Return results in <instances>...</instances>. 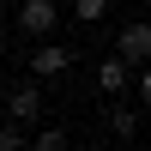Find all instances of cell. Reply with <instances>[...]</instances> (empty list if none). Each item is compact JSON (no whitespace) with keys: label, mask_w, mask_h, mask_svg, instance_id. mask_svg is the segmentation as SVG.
<instances>
[{"label":"cell","mask_w":151,"mask_h":151,"mask_svg":"<svg viewBox=\"0 0 151 151\" xmlns=\"http://www.w3.org/2000/svg\"><path fill=\"white\" fill-rule=\"evenodd\" d=\"M18 24H24L30 36H48V30L60 24V12H55V0H24V12H18Z\"/></svg>","instance_id":"cell-1"},{"label":"cell","mask_w":151,"mask_h":151,"mask_svg":"<svg viewBox=\"0 0 151 151\" xmlns=\"http://www.w3.org/2000/svg\"><path fill=\"white\" fill-rule=\"evenodd\" d=\"M6 115H12V121H24V127H30V121L42 115V91H36V85H18V91L6 97Z\"/></svg>","instance_id":"cell-2"},{"label":"cell","mask_w":151,"mask_h":151,"mask_svg":"<svg viewBox=\"0 0 151 151\" xmlns=\"http://www.w3.org/2000/svg\"><path fill=\"white\" fill-rule=\"evenodd\" d=\"M121 60H151V24H127L121 30Z\"/></svg>","instance_id":"cell-3"},{"label":"cell","mask_w":151,"mask_h":151,"mask_svg":"<svg viewBox=\"0 0 151 151\" xmlns=\"http://www.w3.org/2000/svg\"><path fill=\"white\" fill-rule=\"evenodd\" d=\"M30 73H42V79H55V73H67V48H60V42L36 48V55H30Z\"/></svg>","instance_id":"cell-4"},{"label":"cell","mask_w":151,"mask_h":151,"mask_svg":"<svg viewBox=\"0 0 151 151\" xmlns=\"http://www.w3.org/2000/svg\"><path fill=\"white\" fill-rule=\"evenodd\" d=\"M121 79H127V67H121V55L97 67V91H121Z\"/></svg>","instance_id":"cell-5"},{"label":"cell","mask_w":151,"mask_h":151,"mask_svg":"<svg viewBox=\"0 0 151 151\" xmlns=\"http://www.w3.org/2000/svg\"><path fill=\"white\" fill-rule=\"evenodd\" d=\"M18 145H24V121L6 115V121H0V151H18Z\"/></svg>","instance_id":"cell-6"},{"label":"cell","mask_w":151,"mask_h":151,"mask_svg":"<svg viewBox=\"0 0 151 151\" xmlns=\"http://www.w3.org/2000/svg\"><path fill=\"white\" fill-rule=\"evenodd\" d=\"M73 12L91 24V18H103V12H109V0H73Z\"/></svg>","instance_id":"cell-7"},{"label":"cell","mask_w":151,"mask_h":151,"mask_svg":"<svg viewBox=\"0 0 151 151\" xmlns=\"http://www.w3.org/2000/svg\"><path fill=\"white\" fill-rule=\"evenodd\" d=\"M36 151H67V133H60V127H48L42 139H36Z\"/></svg>","instance_id":"cell-8"},{"label":"cell","mask_w":151,"mask_h":151,"mask_svg":"<svg viewBox=\"0 0 151 151\" xmlns=\"http://www.w3.org/2000/svg\"><path fill=\"white\" fill-rule=\"evenodd\" d=\"M139 91H145V103H151V67H145V79H139Z\"/></svg>","instance_id":"cell-9"},{"label":"cell","mask_w":151,"mask_h":151,"mask_svg":"<svg viewBox=\"0 0 151 151\" xmlns=\"http://www.w3.org/2000/svg\"><path fill=\"white\" fill-rule=\"evenodd\" d=\"M145 6H151V0H145Z\"/></svg>","instance_id":"cell-10"}]
</instances>
